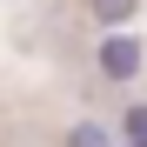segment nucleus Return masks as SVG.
Instances as JSON below:
<instances>
[{
    "instance_id": "obj_1",
    "label": "nucleus",
    "mask_w": 147,
    "mask_h": 147,
    "mask_svg": "<svg viewBox=\"0 0 147 147\" xmlns=\"http://www.w3.org/2000/svg\"><path fill=\"white\" fill-rule=\"evenodd\" d=\"M94 67H100V80H114V87H127L134 74L147 67V47H140L134 34H100V47H94Z\"/></svg>"
},
{
    "instance_id": "obj_2",
    "label": "nucleus",
    "mask_w": 147,
    "mask_h": 147,
    "mask_svg": "<svg viewBox=\"0 0 147 147\" xmlns=\"http://www.w3.org/2000/svg\"><path fill=\"white\" fill-rule=\"evenodd\" d=\"M60 147H114V127H107V120H74Z\"/></svg>"
},
{
    "instance_id": "obj_3",
    "label": "nucleus",
    "mask_w": 147,
    "mask_h": 147,
    "mask_svg": "<svg viewBox=\"0 0 147 147\" xmlns=\"http://www.w3.org/2000/svg\"><path fill=\"white\" fill-rule=\"evenodd\" d=\"M87 7H94V20H100V27H120V20L140 13V0H87Z\"/></svg>"
},
{
    "instance_id": "obj_4",
    "label": "nucleus",
    "mask_w": 147,
    "mask_h": 147,
    "mask_svg": "<svg viewBox=\"0 0 147 147\" xmlns=\"http://www.w3.org/2000/svg\"><path fill=\"white\" fill-rule=\"evenodd\" d=\"M120 134H127V147H147V100H134V107H127Z\"/></svg>"
}]
</instances>
